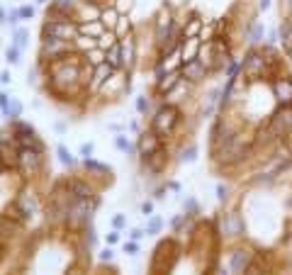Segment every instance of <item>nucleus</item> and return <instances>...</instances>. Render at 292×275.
<instances>
[{
  "label": "nucleus",
  "instance_id": "obj_1",
  "mask_svg": "<svg viewBox=\"0 0 292 275\" xmlns=\"http://www.w3.org/2000/svg\"><path fill=\"white\" fill-rule=\"evenodd\" d=\"M175 125H178V110L168 105V107H161V110L156 112V117H153V125H151V127H153V132H156V134H163V137H166L168 132H173V127H175Z\"/></svg>",
  "mask_w": 292,
  "mask_h": 275
},
{
  "label": "nucleus",
  "instance_id": "obj_2",
  "mask_svg": "<svg viewBox=\"0 0 292 275\" xmlns=\"http://www.w3.org/2000/svg\"><path fill=\"white\" fill-rule=\"evenodd\" d=\"M39 151L37 149H29V146H22L20 149V153H17V163H20V168L24 171V173H34L37 168H39Z\"/></svg>",
  "mask_w": 292,
  "mask_h": 275
},
{
  "label": "nucleus",
  "instance_id": "obj_3",
  "mask_svg": "<svg viewBox=\"0 0 292 275\" xmlns=\"http://www.w3.org/2000/svg\"><path fill=\"white\" fill-rule=\"evenodd\" d=\"M44 32H47V37H56V39H71L78 29L73 27L71 22H59V20H54V22H49V25L44 27Z\"/></svg>",
  "mask_w": 292,
  "mask_h": 275
},
{
  "label": "nucleus",
  "instance_id": "obj_4",
  "mask_svg": "<svg viewBox=\"0 0 292 275\" xmlns=\"http://www.w3.org/2000/svg\"><path fill=\"white\" fill-rule=\"evenodd\" d=\"M273 93H275V98H278V102H280L283 107H290L292 105V80L290 78H280V80H275Z\"/></svg>",
  "mask_w": 292,
  "mask_h": 275
},
{
  "label": "nucleus",
  "instance_id": "obj_5",
  "mask_svg": "<svg viewBox=\"0 0 292 275\" xmlns=\"http://www.w3.org/2000/svg\"><path fill=\"white\" fill-rule=\"evenodd\" d=\"M183 75L190 78V80H202V78H205V61H197V59L188 61V64L183 66Z\"/></svg>",
  "mask_w": 292,
  "mask_h": 275
},
{
  "label": "nucleus",
  "instance_id": "obj_6",
  "mask_svg": "<svg viewBox=\"0 0 292 275\" xmlns=\"http://www.w3.org/2000/svg\"><path fill=\"white\" fill-rule=\"evenodd\" d=\"M248 263H251V253L248 251H236L231 256V271L236 275H243V271L248 268Z\"/></svg>",
  "mask_w": 292,
  "mask_h": 275
},
{
  "label": "nucleus",
  "instance_id": "obj_7",
  "mask_svg": "<svg viewBox=\"0 0 292 275\" xmlns=\"http://www.w3.org/2000/svg\"><path fill=\"white\" fill-rule=\"evenodd\" d=\"M139 151L144 153V156H151L153 151H158V137H156V132H148L142 137L139 141Z\"/></svg>",
  "mask_w": 292,
  "mask_h": 275
},
{
  "label": "nucleus",
  "instance_id": "obj_8",
  "mask_svg": "<svg viewBox=\"0 0 292 275\" xmlns=\"http://www.w3.org/2000/svg\"><path fill=\"white\" fill-rule=\"evenodd\" d=\"M64 49H69L66 39H56V37H47V42H44V51H47L49 56H56V54H59V51H64Z\"/></svg>",
  "mask_w": 292,
  "mask_h": 275
},
{
  "label": "nucleus",
  "instance_id": "obj_9",
  "mask_svg": "<svg viewBox=\"0 0 292 275\" xmlns=\"http://www.w3.org/2000/svg\"><path fill=\"white\" fill-rule=\"evenodd\" d=\"M261 71H263V59H261L258 54H251L248 61L243 64V73H248V75H258Z\"/></svg>",
  "mask_w": 292,
  "mask_h": 275
},
{
  "label": "nucleus",
  "instance_id": "obj_10",
  "mask_svg": "<svg viewBox=\"0 0 292 275\" xmlns=\"http://www.w3.org/2000/svg\"><path fill=\"white\" fill-rule=\"evenodd\" d=\"M112 75V66L110 64H97V69H95V80H93V85H100V83H105L107 78Z\"/></svg>",
  "mask_w": 292,
  "mask_h": 275
},
{
  "label": "nucleus",
  "instance_id": "obj_11",
  "mask_svg": "<svg viewBox=\"0 0 292 275\" xmlns=\"http://www.w3.org/2000/svg\"><path fill=\"white\" fill-rule=\"evenodd\" d=\"M107 64H110L112 69H117V66L122 64V47H120V44L110 47V51H107Z\"/></svg>",
  "mask_w": 292,
  "mask_h": 275
},
{
  "label": "nucleus",
  "instance_id": "obj_12",
  "mask_svg": "<svg viewBox=\"0 0 292 275\" xmlns=\"http://www.w3.org/2000/svg\"><path fill=\"white\" fill-rule=\"evenodd\" d=\"M148 158V168L151 171H161V166H163V161H166V156H163V151L158 149V151H153L151 156H146Z\"/></svg>",
  "mask_w": 292,
  "mask_h": 275
},
{
  "label": "nucleus",
  "instance_id": "obj_13",
  "mask_svg": "<svg viewBox=\"0 0 292 275\" xmlns=\"http://www.w3.org/2000/svg\"><path fill=\"white\" fill-rule=\"evenodd\" d=\"M241 229H243L241 219L236 214H229L226 217V234H241Z\"/></svg>",
  "mask_w": 292,
  "mask_h": 275
},
{
  "label": "nucleus",
  "instance_id": "obj_14",
  "mask_svg": "<svg viewBox=\"0 0 292 275\" xmlns=\"http://www.w3.org/2000/svg\"><path fill=\"white\" fill-rule=\"evenodd\" d=\"M122 47V64H132V56H134V44H132V39H127L124 44H120Z\"/></svg>",
  "mask_w": 292,
  "mask_h": 275
},
{
  "label": "nucleus",
  "instance_id": "obj_15",
  "mask_svg": "<svg viewBox=\"0 0 292 275\" xmlns=\"http://www.w3.org/2000/svg\"><path fill=\"white\" fill-rule=\"evenodd\" d=\"M73 193H75V198L78 200H88L93 193H90V188L85 185V183H73Z\"/></svg>",
  "mask_w": 292,
  "mask_h": 275
},
{
  "label": "nucleus",
  "instance_id": "obj_16",
  "mask_svg": "<svg viewBox=\"0 0 292 275\" xmlns=\"http://www.w3.org/2000/svg\"><path fill=\"white\" fill-rule=\"evenodd\" d=\"M175 83H178V73H170L168 78H163V80L158 83V93H163V90H170Z\"/></svg>",
  "mask_w": 292,
  "mask_h": 275
},
{
  "label": "nucleus",
  "instance_id": "obj_17",
  "mask_svg": "<svg viewBox=\"0 0 292 275\" xmlns=\"http://www.w3.org/2000/svg\"><path fill=\"white\" fill-rule=\"evenodd\" d=\"M100 20H102L107 27H115V22H117V12H115V10H105Z\"/></svg>",
  "mask_w": 292,
  "mask_h": 275
},
{
  "label": "nucleus",
  "instance_id": "obj_18",
  "mask_svg": "<svg viewBox=\"0 0 292 275\" xmlns=\"http://www.w3.org/2000/svg\"><path fill=\"white\" fill-rule=\"evenodd\" d=\"M24 39H27V32H24V29H17V32H15V47H17V49L24 47Z\"/></svg>",
  "mask_w": 292,
  "mask_h": 275
},
{
  "label": "nucleus",
  "instance_id": "obj_19",
  "mask_svg": "<svg viewBox=\"0 0 292 275\" xmlns=\"http://www.w3.org/2000/svg\"><path fill=\"white\" fill-rule=\"evenodd\" d=\"M59 156H61V161H64V163L73 166V156L69 153V151H66V149H64V146H59Z\"/></svg>",
  "mask_w": 292,
  "mask_h": 275
},
{
  "label": "nucleus",
  "instance_id": "obj_20",
  "mask_svg": "<svg viewBox=\"0 0 292 275\" xmlns=\"http://www.w3.org/2000/svg\"><path fill=\"white\" fill-rule=\"evenodd\" d=\"M100 47H107V49H110V47H115V34H112V32H110V34H102Z\"/></svg>",
  "mask_w": 292,
  "mask_h": 275
},
{
  "label": "nucleus",
  "instance_id": "obj_21",
  "mask_svg": "<svg viewBox=\"0 0 292 275\" xmlns=\"http://www.w3.org/2000/svg\"><path fill=\"white\" fill-rule=\"evenodd\" d=\"M85 168L97 171V173H105V166H100V163H95V161H90V158H85Z\"/></svg>",
  "mask_w": 292,
  "mask_h": 275
},
{
  "label": "nucleus",
  "instance_id": "obj_22",
  "mask_svg": "<svg viewBox=\"0 0 292 275\" xmlns=\"http://www.w3.org/2000/svg\"><path fill=\"white\" fill-rule=\"evenodd\" d=\"M117 149H122V151H132V146H129V141L124 137H117Z\"/></svg>",
  "mask_w": 292,
  "mask_h": 275
},
{
  "label": "nucleus",
  "instance_id": "obj_23",
  "mask_svg": "<svg viewBox=\"0 0 292 275\" xmlns=\"http://www.w3.org/2000/svg\"><path fill=\"white\" fill-rule=\"evenodd\" d=\"M17 56H20V51H17V47H12V49L7 51V61H12V64H17V61H20Z\"/></svg>",
  "mask_w": 292,
  "mask_h": 275
},
{
  "label": "nucleus",
  "instance_id": "obj_24",
  "mask_svg": "<svg viewBox=\"0 0 292 275\" xmlns=\"http://www.w3.org/2000/svg\"><path fill=\"white\" fill-rule=\"evenodd\" d=\"M158 229H161V219H151V224H148L146 231H148V234H156Z\"/></svg>",
  "mask_w": 292,
  "mask_h": 275
},
{
  "label": "nucleus",
  "instance_id": "obj_25",
  "mask_svg": "<svg viewBox=\"0 0 292 275\" xmlns=\"http://www.w3.org/2000/svg\"><path fill=\"white\" fill-rule=\"evenodd\" d=\"M20 17H32V7H22L20 10Z\"/></svg>",
  "mask_w": 292,
  "mask_h": 275
},
{
  "label": "nucleus",
  "instance_id": "obj_26",
  "mask_svg": "<svg viewBox=\"0 0 292 275\" xmlns=\"http://www.w3.org/2000/svg\"><path fill=\"white\" fill-rule=\"evenodd\" d=\"M197 27H200V22H197V20H195V22H193V25H190V29H188V34H195V32H197Z\"/></svg>",
  "mask_w": 292,
  "mask_h": 275
},
{
  "label": "nucleus",
  "instance_id": "obj_27",
  "mask_svg": "<svg viewBox=\"0 0 292 275\" xmlns=\"http://www.w3.org/2000/svg\"><path fill=\"white\" fill-rule=\"evenodd\" d=\"M90 151H93V144H85V146H83V153L90 156Z\"/></svg>",
  "mask_w": 292,
  "mask_h": 275
},
{
  "label": "nucleus",
  "instance_id": "obj_28",
  "mask_svg": "<svg viewBox=\"0 0 292 275\" xmlns=\"http://www.w3.org/2000/svg\"><path fill=\"white\" fill-rule=\"evenodd\" d=\"M110 258H112V251H110V249H107V251H102V261H110Z\"/></svg>",
  "mask_w": 292,
  "mask_h": 275
},
{
  "label": "nucleus",
  "instance_id": "obj_29",
  "mask_svg": "<svg viewBox=\"0 0 292 275\" xmlns=\"http://www.w3.org/2000/svg\"><path fill=\"white\" fill-rule=\"evenodd\" d=\"M124 224V217H115V226H122Z\"/></svg>",
  "mask_w": 292,
  "mask_h": 275
},
{
  "label": "nucleus",
  "instance_id": "obj_30",
  "mask_svg": "<svg viewBox=\"0 0 292 275\" xmlns=\"http://www.w3.org/2000/svg\"><path fill=\"white\" fill-rule=\"evenodd\" d=\"M137 107H139V110L144 112V110H146V100H139V102H137Z\"/></svg>",
  "mask_w": 292,
  "mask_h": 275
},
{
  "label": "nucleus",
  "instance_id": "obj_31",
  "mask_svg": "<svg viewBox=\"0 0 292 275\" xmlns=\"http://www.w3.org/2000/svg\"><path fill=\"white\" fill-rule=\"evenodd\" d=\"M243 275H258L256 271H248V273H243Z\"/></svg>",
  "mask_w": 292,
  "mask_h": 275
}]
</instances>
